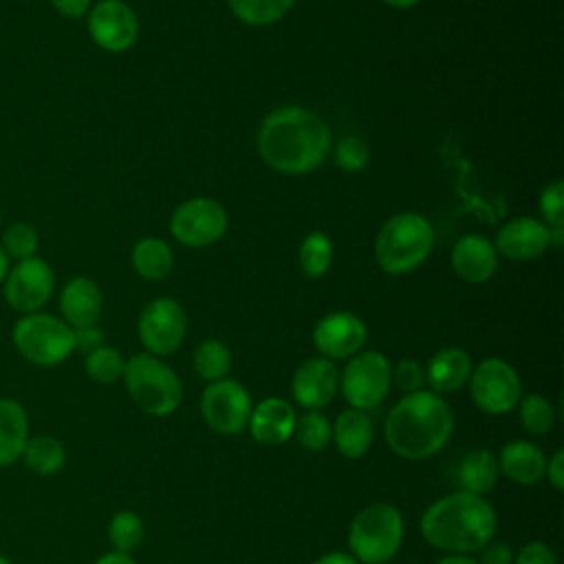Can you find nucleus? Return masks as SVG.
I'll list each match as a JSON object with an SVG mask.
<instances>
[{"label": "nucleus", "instance_id": "nucleus-1", "mask_svg": "<svg viewBox=\"0 0 564 564\" xmlns=\"http://www.w3.org/2000/svg\"><path fill=\"white\" fill-rule=\"evenodd\" d=\"M258 152L275 172L308 174L328 156L330 130L308 108L280 106L260 123Z\"/></svg>", "mask_w": 564, "mask_h": 564}, {"label": "nucleus", "instance_id": "nucleus-2", "mask_svg": "<svg viewBox=\"0 0 564 564\" xmlns=\"http://www.w3.org/2000/svg\"><path fill=\"white\" fill-rule=\"evenodd\" d=\"M419 529L432 549L471 555L494 540L498 516L485 496L460 489L434 500L423 511Z\"/></svg>", "mask_w": 564, "mask_h": 564}, {"label": "nucleus", "instance_id": "nucleus-3", "mask_svg": "<svg viewBox=\"0 0 564 564\" xmlns=\"http://www.w3.org/2000/svg\"><path fill=\"white\" fill-rule=\"evenodd\" d=\"M454 430L447 401L432 390L403 394L388 412L383 436L388 447L405 460H425L441 452Z\"/></svg>", "mask_w": 564, "mask_h": 564}, {"label": "nucleus", "instance_id": "nucleus-4", "mask_svg": "<svg viewBox=\"0 0 564 564\" xmlns=\"http://www.w3.org/2000/svg\"><path fill=\"white\" fill-rule=\"evenodd\" d=\"M434 247V229L419 212H401L383 223L375 240V258L381 271L403 275L421 267Z\"/></svg>", "mask_w": 564, "mask_h": 564}, {"label": "nucleus", "instance_id": "nucleus-5", "mask_svg": "<svg viewBox=\"0 0 564 564\" xmlns=\"http://www.w3.org/2000/svg\"><path fill=\"white\" fill-rule=\"evenodd\" d=\"M121 379L132 403L150 416H167L183 401L178 375L161 357L150 352H137L126 359Z\"/></svg>", "mask_w": 564, "mask_h": 564}, {"label": "nucleus", "instance_id": "nucleus-6", "mask_svg": "<svg viewBox=\"0 0 564 564\" xmlns=\"http://www.w3.org/2000/svg\"><path fill=\"white\" fill-rule=\"evenodd\" d=\"M405 535L403 516L394 505L372 502L359 509L348 527L350 555L359 564H388Z\"/></svg>", "mask_w": 564, "mask_h": 564}, {"label": "nucleus", "instance_id": "nucleus-7", "mask_svg": "<svg viewBox=\"0 0 564 564\" xmlns=\"http://www.w3.org/2000/svg\"><path fill=\"white\" fill-rule=\"evenodd\" d=\"M15 350L33 366L53 368L75 352V330L57 315L29 313L22 315L11 330Z\"/></svg>", "mask_w": 564, "mask_h": 564}, {"label": "nucleus", "instance_id": "nucleus-8", "mask_svg": "<svg viewBox=\"0 0 564 564\" xmlns=\"http://www.w3.org/2000/svg\"><path fill=\"white\" fill-rule=\"evenodd\" d=\"M390 375L392 366L383 352L361 350L350 357L339 375V390L350 408L368 412L386 399L392 386Z\"/></svg>", "mask_w": 564, "mask_h": 564}, {"label": "nucleus", "instance_id": "nucleus-9", "mask_svg": "<svg viewBox=\"0 0 564 564\" xmlns=\"http://www.w3.org/2000/svg\"><path fill=\"white\" fill-rule=\"evenodd\" d=\"M467 383L476 408L494 416L511 412L522 397V383L516 368L500 357L482 359L471 368Z\"/></svg>", "mask_w": 564, "mask_h": 564}, {"label": "nucleus", "instance_id": "nucleus-10", "mask_svg": "<svg viewBox=\"0 0 564 564\" xmlns=\"http://www.w3.org/2000/svg\"><path fill=\"white\" fill-rule=\"evenodd\" d=\"M253 401L249 390L236 379H218L207 383L200 394L203 421L218 434H240L249 425Z\"/></svg>", "mask_w": 564, "mask_h": 564}, {"label": "nucleus", "instance_id": "nucleus-11", "mask_svg": "<svg viewBox=\"0 0 564 564\" xmlns=\"http://www.w3.org/2000/svg\"><path fill=\"white\" fill-rule=\"evenodd\" d=\"M137 333L145 352L154 357H167L176 352L185 339V308L172 297H156L143 306L137 322Z\"/></svg>", "mask_w": 564, "mask_h": 564}, {"label": "nucleus", "instance_id": "nucleus-12", "mask_svg": "<svg viewBox=\"0 0 564 564\" xmlns=\"http://www.w3.org/2000/svg\"><path fill=\"white\" fill-rule=\"evenodd\" d=\"M55 291V273L51 264L37 256L15 262L2 282L4 302L22 315L37 313Z\"/></svg>", "mask_w": 564, "mask_h": 564}, {"label": "nucleus", "instance_id": "nucleus-13", "mask_svg": "<svg viewBox=\"0 0 564 564\" xmlns=\"http://www.w3.org/2000/svg\"><path fill=\"white\" fill-rule=\"evenodd\" d=\"M227 223V212L218 200L196 196L172 212L170 231L185 247H207L223 238Z\"/></svg>", "mask_w": 564, "mask_h": 564}, {"label": "nucleus", "instance_id": "nucleus-14", "mask_svg": "<svg viewBox=\"0 0 564 564\" xmlns=\"http://www.w3.org/2000/svg\"><path fill=\"white\" fill-rule=\"evenodd\" d=\"M86 15L93 42L108 53H123L139 37V18L123 0H99Z\"/></svg>", "mask_w": 564, "mask_h": 564}, {"label": "nucleus", "instance_id": "nucleus-15", "mask_svg": "<svg viewBox=\"0 0 564 564\" xmlns=\"http://www.w3.org/2000/svg\"><path fill=\"white\" fill-rule=\"evenodd\" d=\"M368 339L366 322L348 311H335L324 315L313 328V344L322 352V357L335 359H350L352 355L361 352Z\"/></svg>", "mask_w": 564, "mask_h": 564}, {"label": "nucleus", "instance_id": "nucleus-16", "mask_svg": "<svg viewBox=\"0 0 564 564\" xmlns=\"http://www.w3.org/2000/svg\"><path fill=\"white\" fill-rule=\"evenodd\" d=\"M339 390V370L326 357H311L300 364L291 379V392L304 410L326 408Z\"/></svg>", "mask_w": 564, "mask_h": 564}, {"label": "nucleus", "instance_id": "nucleus-17", "mask_svg": "<svg viewBox=\"0 0 564 564\" xmlns=\"http://www.w3.org/2000/svg\"><path fill=\"white\" fill-rule=\"evenodd\" d=\"M494 247L498 256H505L516 262L535 260L551 247L549 227L531 216L513 218L498 229Z\"/></svg>", "mask_w": 564, "mask_h": 564}, {"label": "nucleus", "instance_id": "nucleus-18", "mask_svg": "<svg viewBox=\"0 0 564 564\" xmlns=\"http://www.w3.org/2000/svg\"><path fill=\"white\" fill-rule=\"evenodd\" d=\"M297 412L295 408L280 397H267L253 405L249 416V432L260 445H282L293 438Z\"/></svg>", "mask_w": 564, "mask_h": 564}, {"label": "nucleus", "instance_id": "nucleus-19", "mask_svg": "<svg viewBox=\"0 0 564 564\" xmlns=\"http://www.w3.org/2000/svg\"><path fill=\"white\" fill-rule=\"evenodd\" d=\"M454 273L471 284H480L494 278L498 269V251L494 242L480 234H465L452 247Z\"/></svg>", "mask_w": 564, "mask_h": 564}, {"label": "nucleus", "instance_id": "nucleus-20", "mask_svg": "<svg viewBox=\"0 0 564 564\" xmlns=\"http://www.w3.org/2000/svg\"><path fill=\"white\" fill-rule=\"evenodd\" d=\"M104 295L95 280L77 275L64 284L59 291V311L62 319L70 328L93 326L101 317Z\"/></svg>", "mask_w": 564, "mask_h": 564}, {"label": "nucleus", "instance_id": "nucleus-21", "mask_svg": "<svg viewBox=\"0 0 564 564\" xmlns=\"http://www.w3.org/2000/svg\"><path fill=\"white\" fill-rule=\"evenodd\" d=\"M498 469L516 485L531 487L544 478L546 456L535 443L516 438L502 445L498 454Z\"/></svg>", "mask_w": 564, "mask_h": 564}, {"label": "nucleus", "instance_id": "nucleus-22", "mask_svg": "<svg viewBox=\"0 0 564 564\" xmlns=\"http://www.w3.org/2000/svg\"><path fill=\"white\" fill-rule=\"evenodd\" d=\"M469 375H471V357L458 346H447L436 350L425 366V383L436 394L456 392L469 381Z\"/></svg>", "mask_w": 564, "mask_h": 564}, {"label": "nucleus", "instance_id": "nucleus-23", "mask_svg": "<svg viewBox=\"0 0 564 564\" xmlns=\"http://www.w3.org/2000/svg\"><path fill=\"white\" fill-rule=\"evenodd\" d=\"M337 452L344 458H361L375 441V427L370 416L364 410L348 408L337 414L335 425H333V438Z\"/></svg>", "mask_w": 564, "mask_h": 564}, {"label": "nucleus", "instance_id": "nucleus-24", "mask_svg": "<svg viewBox=\"0 0 564 564\" xmlns=\"http://www.w3.org/2000/svg\"><path fill=\"white\" fill-rule=\"evenodd\" d=\"M29 441V414L15 399L0 397V467L20 460Z\"/></svg>", "mask_w": 564, "mask_h": 564}, {"label": "nucleus", "instance_id": "nucleus-25", "mask_svg": "<svg viewBox=\"0 0 564 564\" xmlns=\"http://www.w3.org/2000/svg\"><path fill=\"white\" fill-rule=\"evenodd\" d=\"M456 476H458V482H460L463 491H469V494H476V496H485L498 482V476H500L498 456L491 449H487V447L471 449L458 463Z\"/></svg>", "mask_w": 564, "mask_h": 564}, {"label": "nucleus", "instance_id": "nucleus-26", "mask_svg": "<svg viewBox=\"0 0 564 564\" xmlns=\"http://www.w3.org/2000/svg\"><path fill=\"white\" fill-rule=\"evenodd\" d=\"M132 267L134 271L152 282L165 280L172 273L174 267V256L172 249L165 240L154 238V236H145L141 238L134 247H132Z\"/></svg>", "mask_w": 564, "mask_h": 564}, {"label": "nucleus", "instance_id": "nucleus-27", "mask_svg": "<svg viewBox=\"0 0 564 564\" xmlns=\"http://www.w3.org/2000/svg\"><path fill=\"white\" fill-rule=\"evenodd\" d=\"M20 460L29 471L46 478V476H55L64 467L66 449L59 438L51 434H37V436H29Z\"/></svg>", "mask_w": 564, "mask_h": 564}, {"label": "nucleus", "instance_id": "nucleus-28", "mask_svg": "<svg viewBox=\"0 0 564 564\" xmlns=\"http://www.w3.org/2000/svg\"><path fill=\"white\" fill-rule=\"evenodd\" d=\"M231 13L249 26H267L282 20L297 0H227Z\"/></svg>", "mask_w": 564, "mask_h": 564}, {"label": "nucleus", "instance_id": "nucleus-29", "mask_svg": "<svg viewBox=\"0 0 564 564\" xmlns=\"http://www.w3.org/2000/svg\"><path fill=\"white\" fill-rule=\"evenodd\" d=\"M192 366L200 379L212 383L229 375L231 352L220 339H203L194 350Z\"/></svg>", "mask_w": 564, "mask_h": 564}, {"label": "nucleus", "instance_id": "nucleus-30", "mask_svg": "<svg viewBox=\"0 0 564 564\" xmlns=\"http://www.w3.org/2000/svg\"><path fill=\"white\" fill-rule=\"evenodd\" d=\"M300 269L306 278H322L333 264V242L324 231H311L297 253Z\"/></svg>", "mask_w": 564, "mask_h": 564}, {"label": "nucleus", "instance_id": "nucleus-31", "mask_svg": "<svg viewBox=\"0 0 564 564\" xmlns=\"http://www.w3.org/2000/svg\"><path fill=\"white\" fill-rule=\"evenodd\" d=\"M518 414H520L522 427L529 434H533V436L549 434L553 430V425H555V408H553V403L546 397L538 394V392L520 397Z\"/></svg>", "mask_w": 564, "mask_h": 564}, {"label": "nucleus", "instance_id": "nucleus-32", "mask_svg": "<svg viewBox=\"0 0 564 564\" xmlns=\"http://www.w3.org/2000/svg\"><path fill=\"white\" fill-rule=\"evenodd\" d=\"M143 520L130 509L117 511L108 522V542L119 553H132L143 542Z\"/></svg>", "mask_w": 564, "mask_h": 564}, {"label": "nucleus", "instance_id": "nucleus-33", "mask_svg": "<svg viewBox=\"0 0 564 564\" xmlns=\"http://www.w3.org/2000/svg\"><path fill=\"white\" fill-rule=\"evenodd\" d=\"M123 368H126V359L121 357V352L112 346H99L97 350L88 352L84 359V370L86 375L95 381V383H115L123 377Z\"/></svg>", "mask_w": 564, "mask_h": 564}, {"label": "nucleus", "instance_id": "nucleus-34", "mask_svg": "<svg viewBox=\"0 0 564 564\" xmlns=\"http://www.w3.org/2000/svg\"><path fill=\"white\" fill-rule=\"evenodd\" d=\"M293 436L308 452H322L333 438V425L319 410H306L295 421Z\"/></svg>", "mask_w": 564, "mask_h": 564}, {"label": "nucleus", "instance_id": "nucleus-35", "mask_svg": "<svg viewBox=\"0 0 564 564\" xmlns=\"http://www.w3.org/2000/svg\"><path fill=\"white\" fill-rule=\"evenodd\" d=\"M2 251L9 256V260H26L33 258L37 253L40 247V236L35 231L33 225L24 223V220H15L11 223L4 231H2V240H0Z\"/></svg>", "mask_w": 564, "mask_h": 564}, {"label": "nucleus", "instance_id": "nucleus-36", "mask_svg": "<svg viewBox=\"0 0 564 564\" xmlns=\"http://www.w3.org/2000/svg\"><path fill=\"white\" fill-rule=\"evenodd\" d=\"M335 161L344 172H361L370 161V148L361 137H344L335 145Z\"/></svg>", "mask_w": 564, "mask_h": 564}, {"label": "nucleus", "instance_id": "nucleus-37", "mask_svg": "<svg viewBox=\"0 0 564 564\" xmlns=\"http://www.w3.org/2000/svg\"><path fill=\"white\" fill-rule=\"evenodd\" d=\"M538 207L546 227H564V183H549L540 194Z\"/></svg>", "mask_w": 564, "mask_h": 564}, {"label": "nucleus", "instance_id": "nucleus-38", "mask_svg": "<svg viewBox=\"0 0 564 564\" xmlns=\"http://www.w3.org/2000/svg\"><path fill=\"white\" fill-rule=\"evenodd\" d=\"M390 381H392L403 394L423 390V383H425V368H423L416 359H401V361L392 368Z\"/></svg>", "mask_w": 564, "mask_h": 564}, {"label": "nucleus", "instance_id": "nucleus-39", "mask_svg": "<svg viewBox=\"0 0 564 564\" xmlns=\"http://www.w3.org/2000/svg\"><path fill=\"white\" fill-rule=\"evenodd\" d=\"M513 564H557V557L546 542L533 540L513 555Z\"/></svg>", "mask_w": 564, "mask_h": 564}, {"label": "nucleus", "instance_id": "nucleus-40", "mask_svg": "<svg viewBox=\"0 0 564 564\" xmlns=\"http://www.w3.org/2000/svg\"><path fill=\"white\" fill-rule=\"evenodd\" d=\"M73 330H75V350L88 355L99 346H104V330L97 324L73 328Z\"/></svg>", "mask_w": 564, "mask_h": 564}, {"label": "nucleus", "instance_id": "nucleus-41", "mask_svg": "<svg viewBox=\"0 0 564 564\" xmlns=\"http://www.w3.org/2000/svg\"><path fill=\"white\" fill-rule=\"evenodd\" d=\"M513 549L507 542H487L480 549V562L478 564H513Z\"/></svg>", "mask_w": 564, "mask_h": 564}, {"label": "nucleus", "instance_id": "nucleus-42", "mask_svg": "<svg viewBox=\"0 0 564 564\" xmlns=\"http://www.w3.org/2000/svg\"><path fill=\"white\" fill-rule=\"evenodd\" d=\"M544 476L555 491L564 489V449H557L551 458H546Z\"/></svg>", "mask_w": 564, "mask_h": 564}, {"label": "nucleus", "instance_id": "nucleus-43", "mask_svg": "<svg viewBox=\"0 0 564 564\" xmlns=\"http://www.w3.org/2000/svg\"><path fill=\"white\" fill-rule=\"evenodd\" d=\"M51 4L59 15L77 20V18H84L90 11L93 0H51Z\"/></svg>", "mask_w": 564, "mask_h": 564}, {"label": "nucleus", "instance_id": "nucleus-44", "mask_svg": "<svg viewBox=\"0 0 564 564\" xmlns=\"http://www.w3.org/2000/svg\"><path fill=\"white\" fill-rule=\"evenodd\" d=\"M313 564H359V562L346 551H333V553L317 557Z\"/></svg>", "mask_w": 564, "mask_h": 564}, {"label": "nucleus", "instance_id": "nucleus-45", "mask_svg": "<svg viewBox=\"0 0 564 564\" xmlns=\"http://www.w3.org/2000/svg\"><path fill=\"white\" fill-rule=\"evenodd\" d=\"M95 564H137L134 557L130 553H119V551H110L106 555H101L99 560H95Z\"/></svg>", "mask_w": 564, "mask_h": 564}, {"label": "nucleus", "instance_id": "nucleus-46", "mask_svg": "<svg viewBox=\"0 0 564 564\" xmlns=\"http://www.w3.org/2000/svg\"><path fill=\"white\" fill-rule=\"evenodd\" d=\"M434 564H478V560L469 557V555H456V553H447L445 557L436 560Z\"/></svg>", "mask_w": 564, "mask_h": 564}, {"label": "nucleus", "instance_id": "nucleus-47", "mask_svg": "<svg viewBox=\"0 0 564 564\" xmlns=\"http://www.w3.org/2000/svg\"><path fill=\"white\" fill-rule=\"evenodd\" d=\"M381 2H386V4L392 7V9H410V7H414L419 0H381Z\"/></svg>", "mask_w": 564, "mask_h": 564}, {"label": "nucleus", "instance_id": "nucleus-48", "mask_svg": "<svg viewBox=\"0 0 564 564\" xmlns=\"http://www.w3.org/2000/svg\"><path fill=\"white\" fill-rule=\"evenodd\" d=\"M7 273H9V256H7V253L2 251V247H0V284L4 282Z\"/></svg>", "mask_w": 564, "mask_h": 564}, {"label": "nucleus", "instance_id": "nucleus-49", "mask_svg": "<svg viewBox=\"0 0 564 564\" xmlns=\"http://www.w3.org/2000/svg\"><path fill=\"white\" fill-rule=\"evenodd\" d=\"M0 564H11V562H9V557H7V555H2V553H0Z\"/></svg>", "mask_w": 564, "mask_h": 564}, {"label": "nucleus", "instance_id": "nucleus-50", "mask_svg": "<svg viewBox=\"0 0 564 564\" xmlns=\"http://www.w3.org/2000/svg\"><path fill=\"white\" fill-rule=\"evenodd\" d=\"M0 216H2V214H0Z\"/></svg>", "mask_w": 564, "mask_h": 564}]
</instances>
